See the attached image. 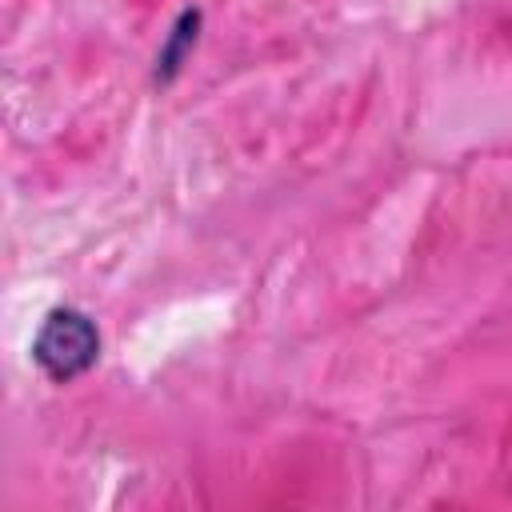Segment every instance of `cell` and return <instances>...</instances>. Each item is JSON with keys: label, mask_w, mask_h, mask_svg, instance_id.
<instances>
[{"label": "cell", "mask_w": 512, "mask_h": 512, "mask_svg": "<svg viewBox=\"0 0 512 512\" xmlns=\"http://www.w3.org/2000/svg\"><path fill=\"white\" fill-rule=\"evenodd\" d=\"M100 360V328L88 312L60 304L48 308L36 336H32V364L52 384H72L84 372H92Z\"/></svg>", "instance_id": "cell-1"}, {"label": "cell", "mask_w": 512, "mask_h": 512, "mask_svg": "<svg viewBox=\"0 0 512 512\" xmlns=\"http://www.w3.org/2000/svg\"><path fill=\"white\" fill-rule=\"evenodd\" d=\"M200 20H204L200 8H184V12L176 16L172 32L164 36V44H160V52H156V68H152V80H156V84H172V80H176V72L184 68V60L192 56V48H196V40H200Z\"/></svg>", "instance_id": "cell-2"}]
</instances>
